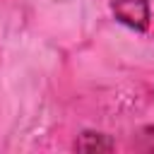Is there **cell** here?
<instances>
[{
  "label": "cell",
  "instance_id": "6da1fadb",
  "mask_svg": "<svg viewBox=\"0 0 154 154\" xmlns=\"http://www.w3.org/2000/svg\"><path fill=\"white\" fill-rule=\"evenodd\" d=\"M116 19L130 29L144 31L149 26V2L147 0H111Z\"/></svg>",
  "mask_w": 154,
  "mask_h": 154
}]
</instances>
